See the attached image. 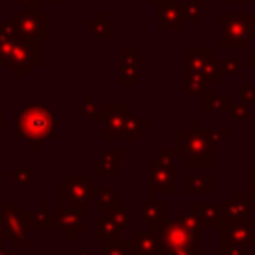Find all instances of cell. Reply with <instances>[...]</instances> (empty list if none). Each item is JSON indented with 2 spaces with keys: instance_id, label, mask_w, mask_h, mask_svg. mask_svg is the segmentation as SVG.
Here are the masks:
<instances>
[{
  "instance_id": "3",
  "label": "cell",
  "mask_w": 255,
  "mask_h": 255,
  "mask_svg": "<svg viewBox=\"0 0 255 255\" xmlns=\"http://www.w3.org/2000/svg\"><path fill=\"white\" fill-rule=\"evenodd\" d=\"M175 153L189 167L211 165V143L205 137L203 122L195 120L191 129L175 131Z\"/></svg>"
},
{
  "instance_id": "35",
  "label": "cell",
  "mask_w": 255,
  "mask_h": 255,
  "mask_svg": "<svg viewBox=\"0 0 255 255\" xmlns=\"http://www.w3.org/2000/svg\"><path fill=\"white\" fill-rule=\"evenodd\" d=\"M219 255H249V249L239 245V243H233V241H225L221 239V247H219Z\"/></svg>"
},
{
  "instance_id": "19",
  "label": "cell",
  "mask_w": 255,
  "mask_h": 255,
  "mask_svg": "<svg viewBox=\"0 0 255 255\" xmlns=\"http://www.w3.org/2000/svg\"><path fill=\"white\" fill-rule=\"evenodd\" d=\"M141 219L147 223V231L155 233L161 223L167 221V205L159 199H147L141 203Z\"/></svg>"
},
{
  "instance_id": "27",
  "label": "cell",
  "mask_w": 255,
  "mask_h": 255,
  "mask_svg": "<svg viewBox=\"0 0 255 255\" xmlns=\"http://www.w3.org/2000/svg\"><path fill=\"white\" fill-rule=\"evenodd\" d=\"M84 28L90 30L92 34L104 38V40H112V36H114V26H112V22L104 20L102 12H96V14L92 16V20H86Z\"/></svg>"
},
{
  "instance_id": "47",
  "label": "cell",
  "mask_w": 255,
  "mask_h": 255,
  "mask_svg": "<svg viewBox=\"0 0 255 255\" xmlns=\"http://www.w3.org/2000/svg\"><path fill=\"white\" fill-rule=\"evenodd\" d=\"M151 4H161V2H165V0H149Z\"/></svg>"
},
{
  "instance_id": "5",
  "label": "cell",
  "mask_w": 255,
  "mask_h": 255,
  "mask_svg": "<svg viewBox=\"0 0 255 255\" xmlns=\"http://www.w3.org/2000/svg\"><path fill=\"white\" fill-rule=\"evenodd\" d=\"M0 235L4 241H10L14 249H28L32 245L28 211H24L18 201L0 203Z\"/></svg>"
},
{
  "instance_id": "36",
  "label": "cell",
  "mask_w": 255,
  "mask_h": 255,
  "mask_svg": "<svg viewBox=\"0 0 255 255\" xmlns=\"http://www.w3.org/2000/svg\"><path fill=\"white\" fill-rule=\"evenodd\" d=\"M239 72V58H221V74L223 76H237Z\"/></svg>"
},
{
  "instance_id": "6",
  "label": "cell",
  "mask_w": 255,
  "mask_h": 255,
  "mask_svg": "<svg viewBox=\"0 0 255 255\" xmlns=\"http://www.w3.org/2000/svg\"><path fill=\"white\" fill-rule=\"evenodd\" d=\"M153 235H157V239L163 243V247L167 249V253L185 251V253H191V255H203V247H201L203 245V239H201V233H191V231L183 229L175 221L161 223Z\"/></svg>"
},
{
  "instance_id": "8",
  "label": "cell",
  "mask_w": 255,
  "mask_h": 255,
  "mask_svg": "<svg viewBox=\"0 0 255 255\" xmlns=\"http://www.w3.org/2000/svg\"><path fill=\"white\" fill-rule=\"evenodd\" d=\"M221 58H211L203 70H185V94H203L209 88L221 86Z\"/></svg>"
},
{
  "instance_id": "41",
  "label": "cell",
  "mask_w": 255,
  "mask_h": 255,
  "mask_svg": "<svg viewBox=\"0 0 255 255\" xmlns=\"http://www.w3.org/2000/svg\"><path fill=\"white\" fill-rule=\"evenodd\" d=\"M247 64L251 66V68H255V48H247Z\"/></svg>"
},
{
  "instance_id": "33",
  "label": "cell",
  "mask_w": 255,
  "mask_h": 255,
  "mask_svg": "<svg viewBox=\"0 0 255 255\" xmlns=\"http://www.w3.org/2000/svg\"><path fill=\"white\" fill-rule=\"evenodd\" d=\"M163 165H167L169 169H173L175 171V167H177V153H175V149H167V147H159L157 149V155H155Z\"/></svg>"
},
{
  "instance_id": "22",
  "label": "cell",
  "mask_w": 255,
  "mask_h": 255,
  "mask_svg": "<svg viewBox=\"0 0 255 255\" xmlns=\"http://www.w3.org/2000/svg\"><path fill=\"white\" fill-rule=\"evenodd\" d=\"M92 203H94V209H96L98 213H110V211H114V209L122 203V195L116 193L112 187L96 185Z\"/></svg>"
},
{
  "instance_id": "43",
  "label": "cell",
  "mask_w": 255,
  "mask_h": 255,
  "mask_svg": "<svg viewBox=\"0 0 255 255\" xmlns=\"http://www.w3.org/2000/svg\"><path fill=\"white\" fill-rule=\"evenodd\" d=\"M76 255H94V251L92 249H78Z\"/></svg>"
},
{
  "instance_id": "29",
  "label": "cell",
  "mask_w": 255,
  "mask_h": 255,
  "mask_svg": "<svg viewBox=\"0 0 255 255\" xmlns=\"http://www.w3.org/2000/svg\"><path fill=\"white\" fill-rule=\"evenodd\" d=\"M181 6V14L185 22H199L203 16V2L201 0H185L179 4Z\"/></svg>"
},
{
  "instance_id": "39",
  "label": "cell",
  "mask_w": 255,
  "mask_h": 255,
  "mask_svg": "<svg viewBox=\"0 0 255 255\" xmlns=\"http://www.w3.org/2000/svg\"><path fill=\"white\" fill-rule=\"evenodd\" d=\"M16 6H20L22 10H38L40 8V0H12Z\"/></svg>"
},
{
  "instance_id": "38",
  "label": "cell",
  "mask_w": 255,
  "mask_h": 255,
  "mask_svg": "<svg viewBox=\"0 0 255 255\" xmlns=\"http://www.w3.org/2000/svg\"><path fill=\"white\" fill-rule=\"evenodd\" d=\"M239 102L241 104H253L255 102V84H245L239 90Z\"/></svg>"
},
{
  "instance_id": "24",
  "label": "cell",
  "mask_w": 255,
  "mask_h": 255,
  "mask_svg": "<svg viewBox=\"0 0 255 255\" xmlns=\"http://www.w3.org/2000/svg\"><path fill=\"white\" fill-rule=\"evenodd\" d=\"M183 191L187 195H209L213 191L211 175H187L183 179Z\"/></svg>"
},
{
  "instance_id": "9",
  "label": "cell",
  "mask_w": 255,
  "mask_h": 255,
  "mask_svg": "<svg viewBox=\"0 0 255 255\" xmlns=\"http://www.w3.org/2000/svg\"><path fill=\"white\" fill-rule=\"evenodd\" d=\"M94 191H96L94 175H70L66 179V183L58 185V189H56L58 197H64L66 201L78 203V205L92 203Z\"/></svg>"
},
{
  "instance_id": "40",
  "label": "cell",
  "mask_w": 255,
  "mask_h": 255,
  "mask_svg": "<svg viewBox=\"0 0 255 255\" xmlns=\"http://www.w3.org/2000/svg\"><path fill=\"white\" fill-rule=\"evenodd\" d=\"M247 187H249V193L255 197V165L247 169Z\"/></svg>"
},
{
  "instance_id": "23",
  "label": "cell",
  "mask_w": 255,
  "mask_h": 255,
  "mask_svg": "<svg viewBox=\"0 0 255 255\" xmlns=\"http://www.w3.org/2000/svg\"><path fill=\"white\" fill-rule=\"evenodd\" d=\"M118 237H122V229L108 213H104V217L94 221V239L106 241V239H118Z\"/></svg>"
},
{
  "instance_id": "46",
  "label": "cell",
  "mask_w": 255,
  "mask_h": 255,
  "mask_svg": "<svg viewBox=\"0 0 255 255\" xmlns=\"http://www.w3.org/2000/svg\"><path fill=\"white\" fill-rule=\"evenodd\" d=\"M50 4H64V2H68V0H48Z\"/></svg>"
},
{
  "instance_id": "30",
  "label": "cell",
  "mask_w": 255,
  "mask_h": 255,
  "mask_svg": "<svg viewBox=\"0 0 255 255\" xmlns=\"http://www.w3.org/2000/svg\"><path fill=\"white\" fill-rule=\"evenodd\" d=\"M102 255H131L128 247V239H106L102 241Z\"/></svg>"
},
{
  "instance_id": "28",
  "label": "cell",
  "mask_w": 255,
  "mask_h": 255,
  "mask_svg": "<svg viewBox=\"0 0 255 255\" xmlns=\"http://www.w3.org/2000/svg\"><path fill=\"white\" fill-rule=\"evenodd\" d=\"M173 221L179 223L183 229H187V231H191V233H203V227H201L197 215H195L191 209H187V207H183L181 211H177Z\"/></svg>"
},
{
  "instance_id": "45",
  "label": "cell",
  "mask_w": 255,
  "mask_h": 255,
  "mask_svg": "<svg viewBox=\"0 0 255 255\" xmlns=\"http://www.w3.org/2000/svg\"><path fill=\"white\" fill-rule=\"evenodd\" d=\"M2 129H4V114L0 112V131H2Z\"/></svg>"
},
{
  "instance_id": "25",
  "label": "cell",
  "mask_w": 255,
  "mask_h": 255,
  "mask_svg": "<svg viewBox=\"0 0 255 255\" xmlns=\"http://www.w3.org/2000/svg\"><path fill=\"white\" fill-rule=\"evenodd\" d=\"M76 112H80V114H84L88 120H96V122H104V118H106L104 106L96 100L94 94H86L84 100L76 104Z\"/></svg>"
},
{
  "instance_id": "21",
  "label": "cell",
  "mask_w": 255,
  "mask_h": 255,
  "mask_svg": "<svg viewBox=\"0 0 255 255\" xmlns=\"http://www.w3.org/2000/svg\"><path fill=\"white\" fill-rule=\"evenodd\" d=\"M201 110L205 114H225L231 110V96L217 94L211 88L201 94Z\"/></svg>"
},
{
  "instance_id": "48",
  "label": "cell",
  "mask_w": 255,
  "mask_h": 255,
  "mask_svg": "<svg viewBox=\"0 0 255 255\" xmlns=\"http://www.w3.org/2000/svg\"><path fill=\"white\" fill-rule=\"evenodd\" d=\"M2 10H4V4H2V2H0V12H2Z\"/></svg>"
},
{
  "instance_id": "18",
  "label": "cell",
  "mask_w": 255,
  "mask_h": 255,
  "mask_svg": "<svg viewBox=\"0 0 255 255\" xmlns=\"http://www.w3.org/2000/svg\"><path fill=\"white\" fill-rule=\"evenodd\" d=\"M122 173V149L108 147L94 159V175H112L118 177Z\"/></svg>"
},
{
  "instance_id": "31",
  "label": "cell",
  "mask_w": 255,
  "mask_h": 255,
  "mask_svg": "<svg viewBox=\"0 0 255 255\" xmlns=\"http://www.w3.org/2000/svg\"><path fill=\"white\" fill-rule=\"evenodd\" d=\"M118 225H120V229L124 231V229H128L129 227V221H131V205L128 203V201H122L114 211H110L108 213Z\"/></svg>"
},
{
  "instance_id": "2",
  "label": "cell",
  "mask_w": 255,
  "mask_h": 255,
  "mask_svg": "<svg viewBox=\"0 0 255 255\" xmlns=\"http://www.w3.org/2000/svg\"><path fill=\"white\" fill-rule=\"evenodd\" d=\"M104 126L102 137L104 139H137L141 131L149 129V124L139 116L129 112L128 102H106L104 104Z\"/></svg>"
},
{
  "instance_id": "7",
  "label": "cell",
  "mask_w": 255,
  "mask_h": 255,
  "mask_svg": "<svg viewBox=\"0 0 255 255\" xmlns=\"http://www.w3.org/2000/svg\"><path fill=\"white\" fill-rule=\"evenodd\" d=\"M12 28L24 36V38H32V40H46L50 34V14L44 10H18L12 14L10 18Z\"/></svg>"
},
{
  "instance_id": "26",
  "label": "cell",
  "mask_w": 255,
  "mask_h": 255,
  "mask_svg": "<svg viewBox=\"0 0 255 255\" xmlns=\"http://www.w3.org/2000/svg\"><path fill=\"white\" fill-rule=\"evenodd\" d=\"M211 58V48H185V70H201Z\"/></svg>"
},
{
  "instance_id": "11",
  "label": "cell",
  "mask_w": 255,
  "mask_h": 255,
  "mask_svg": "<svg viewBox=\"0 0 255 255\" xmlns=\"http://www.w3.org/2000/svg\"><path fill=\"white\" fill-rule=\"evenodd\" d=\"M251 213H255V197L249 191L247 193H231L227 197V201L221 205V225L247 221Z\"/></svg>"
},
{
  "instance_id": "16",
  "label": "cell",
  "mask_w": 255,
  "mask_h": 255,
  "mask_svg": "<svg viewBox=\"0 0 255 255\" xmlns=\"http://www.w3.org/2000/svg\"><path fill=\"white\" fill-rule=\"evenodd\" d=\"M183 207L191 209L203 229H219L221 225V207L211 201H187Z\"/></svg>"
},
{
  "instance_id": "37",
  "label": "cell",
  "mask_w": 255,
  "mask_h": 255,
  "mask_svg": "<svg viewBox=\"0 0 255 255\" xmlns=\"http://www.w3.org/2000/svg\"><path fill=\"white\" fill-rule=\"evenodd\" d=\"M231 116H233V120H237V122H249V110H247V104H241V102H237V104H231Z\"/></svg>"
},
{
  "instance_id": "13",
  "label": "cell",
  "mask_w": 255,
  "mask_h": 255,
  "mask_svg": "<svg viewBox=\"0 0 255 255\" xmlns=\"http://www.w3.org/2000/svg\"><path fill=\"white\" fill-rule=\"evenodd\" d=\"M128 247L131 255H167V249L157 239V235L141 229H131L128 237Z\"/></svg>"
},
{
  "instance_id": "17",
  "label": "cell",
  "mask_w": 255,
  "mask_h": 255,
  "mask_svg": "<svg viewBox=\"0 0 255 255\" xmlns=\"http://www.w3.org/2000/svg\"><path fill=\"white\" fill-rule=\"evenodd\" d=\"M122 62V84L124 86H137L139 84V50L137 48H122L120 52Z\"/></svg>"
},
{
  "instance_id": "20",
  "label": "cell",
  "mask_w": 255,
  "mask_h": 255,
  "mask_svg": "<svg viewBox=\"0 0 255 255\" xmlns=\"http://www.w3.org/2000/svg\"><path fill=\"white\" fill-rule=\"evenodd\" d=\"M28 223L30 229H40V231H50L58 227V215L56 211L50 209L46 201H42L34 211H28Z\"/></svg>"
},
{
  "instance_id": "50",
  "label": "cell",
  "mask_w": 255,
  "mask_h": 255,
  "mask_svg": "<svg viewBox=\"0 0 255 255\" xmlns=\"http://www.w3.org/2000/svg\"><path fill=\"white\" fill-rule=\"evenodd\" d=\"M201 2H207V0H201Z\"/></svg>"
},
{
  "instance_id": "34",
  "label": "cell",
  "mask_w": 255,
  "mask_h": 255,
  "mask_svg": "<svg viewBox=\"0 0 255 255\" xmlns=\"http://www.w3.org/2000/svg\"><path fill=\"white\" fill-rule=\"evenodd\" d=\"M32 181V169L28 165H18L12 171V183L14 185H28Z\"/></svg>"
},
{
  "instance_id": "12",
  "label": "cell",
  "mask_w": 255,
  "mask_h": 255,
  "mask_svg": "<svg viewBox=\"0 0 255 255\" xmlns=\"http://www.w3.org/2000/svg\"><path fill=\"white\" fill-rule=\"evenodd\" d=\"M147 181H149V189H153L157 195L165 193V195H173L177 191L175 185V171L169 169L167 165H163L157 157H149L147 159Z\"/></svg>"
},
{
  "instance_id": "49",
  "label": "cell",
  "mask_w": 255,
  "mask_h": 255,
  "mask_svg": "<svg viewBox=\"0 0 255 255\" xmlns=\"http://www.w3.org/2000/svg\"><path fill=\"white\" fill-rule=\"evenodd\" d=\"M0 241H4V239H2V235H0Z\"/></svg>"
},
{
  "instance_id": "10",
  "label": "cell",
  "mask_w": 255,
  "mask_h": 255,
  "mask_svg": "<svg viewBox=\"0 0 255 255\" xmlns=\"http://www.w3.org/2000/svg\"><path fill=\"white\" fill-rule=\"evenodd\" d=\"M84 211L86 205H78V203H70L64 197L56 199V215H58V229H62L66 233V239H76L78 233L86 227L84 221Z\"/></svg>"
},
{
  "instance_id": "44",
  "label": "cell",
  "mask_w": 255,
  "mask_h": 255,
  "mask_svg": "<svg viewBox=\"0 0 255 255\" xmlns=\"http://www.w3.org/2000/svg\"><path fill=\"white\" fill-rule=\"evenodd\" d=\"M223 4H247V0H221Z\"/></svg>"
},
{
  "instance_id": "1",
  "label": "cell",
  "mask_w": 255,
  "mask_h": 255,
  "mask_svg": "<svg viewBox=\"0 0 255 255\" xmlns=\"http://www.w3.org/2000/svg\"><path fill=\"white\" fill-rule=\"evenodd\" d=\"M58 116L46 104L28 102L12 116V137L16 141L26 139L34 149L40 141L48 137H56Z\"/></svg>"
},
{
  "instance_id": "32",
  "label": "cell",
  "mask_w": 255,
  "mask_h": 255,
  "mask_svg": "<svg viewBox=\"0 0 255 255\" xmlns=\"http://www.w3.org/2000/svg\"><path fill=\"white\" fill-rule=\"evenodd\" d=\"M203 131H205V137L211 143V147L213 145H221V143H225L231 137V131L229 129H205L203 128Z\"/></svg>"
},
{
  "instance_id": "42",
  "label": "cell",
  "mask_w": 255,
  "mask_h": 255,
  "mask_svg": "<svg viewBox=\"0 0 255 255\" xmlns=\"http://www.w3.org/2000/svg\"><path fill=\"white\" fill-rule=\"evenodd\" d=\"M6 241H0V255H12L8 249H6V245H4Z\"/></svg>"
},
{
  "instance_id": "4",
  "label": "cell",
  "mask_w": 255,
  "mask_h": 255,
  "mask_svg": "<svg viewBox=\"0 0 255 255\" xmlns=\"http://www.w3.org/2000/svg\"><path fill=\"white\" fill-rule=\"evenodd\" d=\"M219 22L223 50H245L255 40V12H221Z\"/></svg>"
},
{
  "instance_id": "14",
  "label": "cell",
  "mask_w": 255,
  "mask_h": 255,
  "mask_svg": "<svg viewBox=\"0 0 255 255\" xmlns=\"http://www.w3.org/2000/svg\"><path fill=\"white\" fill-rule=\"evenodd\" d=\"M185 20L177 0H165L157 4V30L161 32H181L185 30Z\"/></svg>"
},
{
  "instance_id": "15",
  "label": "cell",
  "mask_w": 255,
  "mask_h": 255,
  "mask_svg": "<svg viewBox=\"0 0 255 255\" xmlns=\"http://www.w3.org/2000/svg\"><path fill=\"white\" fill-rule=\"evenodd\" d=\"M217 231H219L221 239H225V241H233L247 249H255V219L221 225Z\"/></svg>"
}]
</instances>
